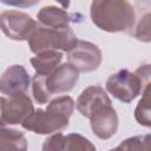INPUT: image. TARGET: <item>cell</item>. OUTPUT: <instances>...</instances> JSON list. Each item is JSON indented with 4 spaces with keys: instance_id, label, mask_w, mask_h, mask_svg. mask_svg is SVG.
<instances>
[{
    "instance_id": "obj_1",
    "label": "cell",
    "mask_w": 151,
    "mask_h": 151,
    "mask_svg": "<svg viewBox=\"0 0 151 151\" xmlns=\"http://www.w3.org/2000/svg\"><path fill=\"white\" fill-rule=\"evenodd\" d=\"M90 15L92 22L98 28L109 33H131L137 21L133 6L126 0L92 1Z\"/></svg>"
},
{
    "instance_id": "obj_12",
    "label": "cell",
    "mask_w": 151,
    "mask_h": 151,
    "mask_svg": "<svg viewBox=\"0 0 151 151\" xmlns=\"http://www.w3.org/2000/svg\"><path fill=\"white\" fill-rule=\"evenodd\" d=\"M77 18L81 19V15L68 13L64 8H60L58 6H52V5L42 7L37 14L38 24L45 27H50V28L70 27L71 22L78 21Z\"/></svg>"
},
{
    "instance_id": "obj_17",
    "label": "cell",
    "mask_w": 151,
    "mask_h": 151,
    "mask_svg": "<svg viewBox=\"0 0 151 151\" xmlns=\"http://www.w3.org/2000/svg\"><path fill=\"white\" fill-rule=\"evenodd\" d=\"M118 147L120 151H150V134L126 138L118 145Z\"/></svg>"
},
{
    "instance_id": "obj_22",
    "label": "cell",
    "mask_w": 151,
    "mask_h": 151,
    "mask_svg": "<svg viewBox=\"0 0 151 151\" xmlns=\"http://www.w3.org/2000/svg\"><path fill=\"white\" fill-rule=\"evenodd\" d=\"M2 100H4V97H0V110H1V105H2Z\"/></svg>"
},
{
    "instance_id": "obj_2",
    "label": "cell",
    "mask_w": 151,
    "mask_h": 151,
    "mask_svg": "<svg viewBox=\"0 0 151 151\" xmlns=\"http://www.w3.org/2000/svg\"><path fill=\"white\" fill-rule=\"evenodd\" d=\"M150 76L151 71L149 64L139 66L134 72L120 70L107 78L105 87L113 98L129 104L142 94L146 86L150 85Z\"/></svg>"
},
{
    "instance_id": "obj_16",
    "label": "cell",
    "mask_w": 151,
    "mask_h": 151,
    "mask_svg": "<svg viewBox=\"0 0 151 151\" xmlns=\"http://www.w3.org/2000/svg\"><path fill=\"white\" fill-rule=\"evenodd\" d=\"M64 151H97L96 146L79 133H70L65 137Z\"/></svg>"
},
{
    "instance_id": "obj_7",
    "label": "cell",
    "mask_w": 151,
    "mask_h": 151,
    "mask_svg": "<svg viewBox=\"0 0 151 151\" xmlns=\"http://www.w3.org/2000/svg\"><path fill=\"white\" fill-rule=\"evenodd\" d=\"M68 64L78 72H92L101 64L103 54L100 48L90 41L77 40L76 45L68 52Z\"/></svg>"
},
{
    "instance_id": "obj_8",
    "label": "cell",
    "mask_w": 151,
    "mask_h": 151,
    "mask_svg": "<svg viewBox=\"0 0 151 151\" xmlns=\"http://www.w3.org/2000/svg\"><path fill=\"white\" fill-rule=\"evenodd\" d=\"M79 79V72L68 63L59 65L48 76L44 77V85L47 93L53 94L66 93L71 91Z\"/></svg>"
},
{
    "instance_id": "obj_4",
    "label": "cell",
    "mask_w": 151,
    "mask_h": 151,
    "mask_svg": "<svg viewBox=\"0 0 151 151\" xmlns=\"http://www.w3.org/2000/svg\"><path fill=\"white\" fill-rule=\"evenodd\" d=\"M21 125L37 134H52L68 126V117L47 105L45 110H34Z\"/></svg>"
},
{
    "instance_id": "obj_11",
    "label": "cell",
    "mask_w": 151,
    "mask_h": 151,
    "mask_svg": "<svg viewBox=\"0 0 151 151\" xmlns=\"http://www.w3.org/2000/svg\"><path fill=\"white\" fill-rule=\"evenodd\" d=\"M106 91L99 85H92L86 87L76 101V109L85 118H90L93 112L105 105H111Z\"/></svg>"
},
{
    "instance_id": "obj_3",
    "label": "cell",
    "mask_w": 151,
    "mask_h": 151,
    "mask_svg": "<svg viewBox=\"0 0 151 151\" xmlns=\"http://www.w3.org/2000/svg\"><path fill=\"white\" fill-rule=\"evenodd\" d=\"M77 40V35L71 27L50 28L38 24L27 41L31 52L38 54L45 51L59 50L68 53L76 45Z\"/></svg>"
},
{
    "instance_id": "obj_20",
    "label": "cell",
    "mask_w": 151,
    "mask_h": 151,
    "mask_svg": "<svg viewBox=\"0 0 151 151\" xmlns=\"http://www.w3.org/2000/svg\"><path fill=\"white\" fill-rule=\"evenodd\" d=\"M64 147H65V136L60 132L58 133L55 132L44 140L41 151H64Z\"/></svg>"
},
{
    "instance_id": "obj_18",
    "label": "cell",
    "mask_w": 151,
    "mask_h": 151,
    "mask_svg": "<svg viewBox=\"0 0 151 151\" xmlns=\"http://www.w3.org/2000/svg\"><path fill=\"white\" fill-rule=\"evenodd\" d=\"M44 77L45 76H40V74H34V77L32 78V94L34 100L38 104H47L51 99V96L47 93L45 85H44Z\"/></svg>"
},
{
    "instance_id": "obj_21",
    "label": "cell",
    "mask_w": 151,
    "mask_h": 151,
    "mask_svg": "<svg viewBox=\"0 0 151 151\" xmlns=\"http://www.w3.org/2000/svg\"><path fill=\"white\" fill-rule=\"evenodd\" d=\"M109 151H120V149L117 146V147H114V149H111V150H109Z\"/></svg>"
},
{
    "instance_id": "obj_14",
    "label": "cell",
    "mask_w": 151,
    "mask_h": 151,
    "mask_svg": "<svg viewBox=\"0 0 151 151\" xmlns=\"http://www.w3.org/2000/svg\"><path fill=\"white\" fill-rule=\"evenodd\" d=\"M0 151H27L25 134L15 129L0 127Z\"/></svg>"
},
{
    "instance_id": "obj_6",
    "label": "cell",
    "mask_w": 151,
    "mask_h": 151,
    "mask_svg": "<svg viewBox=\"0 0 151 151\" xmlns=\"http://www.w3.org/2000/svg\"><path fill=\"white\" fill-rule=\"evenodd\" d=\"M34 111L31 98L26 93H18L4 98L0 110V127L22 124Z\"/></svg>"
},
{
    "instance_id": "obj_13",
    "label": "cell",
    "mask_w": 151,
    "mask_h": 151,
    "mask_svg": "<svg viewBox=\"0 0 151 151\" xmlns=\"http://www.w3.org/2000/svg\"><path fill=\"white\" fill-rule=\"evenodd\" d=\"M63 59V53L59 51H45L35 54L31 58V65L35 71V74L48 76L54 71Z\"/></svg>"
},
{
    "instance_id": "obj_5",
    "label": "cell",
    "mask_w": 151,
    "mask_h": 151,
    "mask_svg": "<svg viewBox=\"0 0 151 151\" xmlns=\"http://www.w3.org/2000/svg\"><path fill=\"white\" fill-rule=\"evenodd\" d=\"M38 26V21L31 15L15 11H4L0 13V28L6 37L15 41L28 40L32 32Z\"/></svg>"
},
{
    "instance_id": "obj_19",
    "label": "cell",
    "mask_w": 151,
    "mask_h": 151,
    "mask_svg": "<svg viewBox=\"0 0 151 151\" xmlns=\"http://www.w3.org/2000/svg\"><path fill=\"white\" fill-rule=\"evenodd\" d=\"M133 34L134 38L138 40H142L144 42H149L151 40V34H150V13H146L143 18H140L139 21H136L133 26Z\"/></svg>"
},
{
    "instance_id": "obj_15",
    "label": "cell",
    "mask_w": 151,
    "mask_h": 151,
    "mask_svg": "<svg viewBox=\"0 0 151 151\" xmlns=\"http://www.w3.org/2000/svg\"><path fill=\"white\" fill-rule=\"evenodd\" d=\"M134 118L138 124L150 127L151 119H150V85L146 86L144 92L142 93V99L138 101L136 110H134Z\"/></svg>"
},
{
    "instance_id": "obj_10",
    "label": "cell",
    "mask_w": 151,
    "mask_h": 151,
    "mask_svg": "<svg viewBox=\"0 0 151 151\" xmlns=\"http://www.w3.org/2000/svg\"><path fill=\"white\" fill-rule=\"evenodd\" d=\"M31 83V78L22 65H12L5 70L0 77V93L7 97L26 93Z\"/></svg>"
},
{
    "instance_id": "obj_9",
    "label": "cell",
    "mask_w": 151,
    "mask_h": 151,
    "mask_svg": "<svg viewBox=\"0 0 151 151\" xmlns=\"http://www.w3.org/2000/svg\"><path fill=\"white\" fill-rule=\"evenodd\" d=\"M92 132L103 140L110 139L118 129V114L111 105H105L98 109L88 118Z\"/></svg>"
}]
</instances>
